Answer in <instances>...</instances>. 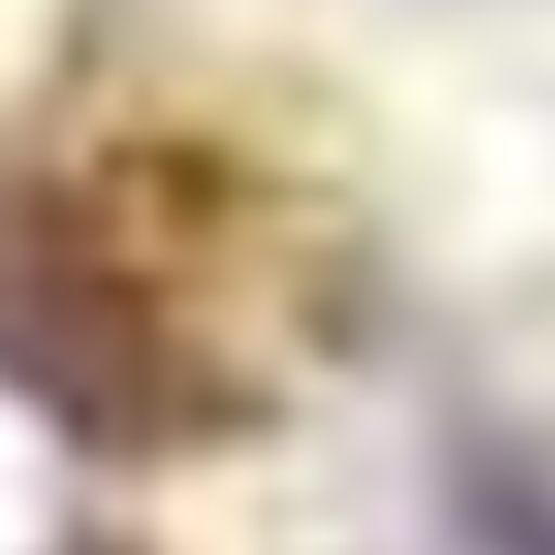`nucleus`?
<instances>
[{
	"label": "nucleus",
	"mask_w": 555,
	"mask_h": 555,
	"mask_svg": "<svg viewBox=\"0 0 555 555\" xmlns=\"http://www.w3.org/2000/svg\"><path fill=\"white\" fill-rule=\"evenodd\" d=\"M0 392L109 468H164L261 425L250 371L196 327L164 218L120 175L0 185Z\"/></svg>",
	"instance_id": "1"
}]
</instances>
